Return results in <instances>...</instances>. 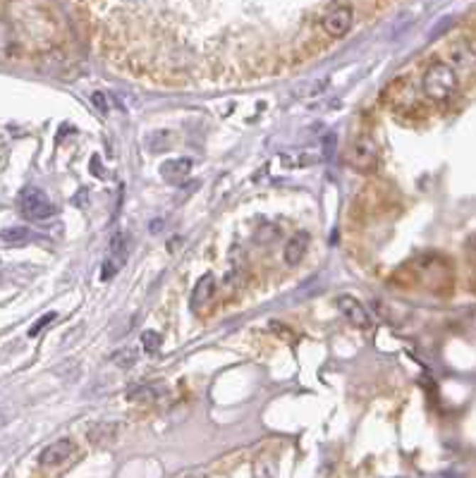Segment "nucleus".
Wrapping results in <instances>:
<instances>
[{"mask_svg":"<svg viewBox=\"0 0 476 478\" xmlns=\"http://www.w3.org/2000/svg\"><path fill=\"white\" fill-rule=\"evenodd\" d=\"M19 211L29 220H45L50 215H55V206L50 204L45 192H41L38 187H27L19 194Z\"/></svg>","mask_w":476,"mask_h":478,"instance_id":"obj_2","label":"nucleus"},{"mask_svg":"<svg viewBox=\"0 0 476 478\" xmlns=\"http://www.w3.org/2000/svg\"><path fill=\"white\" fill-rule=\"evenodd\" d=\"M0 425H5V416L3 414H0Z\"/></svg>","mask_w":476,"mask_h":478,"instance_id":"obj_23","label":"nucleus"},{"mask_svg":"<svg viewBox=\"0 0 476 478\" xmlns=\"http://www.w3.org/2000/svg\"><path fill=\"white\" fill-rule=\"evenodd\" d=\"M136 349L134 347H122V349H117L115 354H110V364H115L117 369H132L136 364Z\"/></svg>","mask_w":476,"mask_h":478,"instance_id":"obj_11","label":"nucleus"},{"mask_svg":"<svg viewBox=\"0 0 476 478\" xmlns=\"http://www.w3.org/2000/svg\"><path fill=\"white\" fill-rule=\"evenodd\" d=\"M306 249H309V234L306 232H297L295 237H292L288 244H285V264H288L290 268H295L302 264V259L306 256Z\"/></svg>","mask_w":476,"mask_h":478,"instance_id":"obj_9","label":"nucleus"},{"mask_svg":"<svg viewBox=\"0 0 476 478\" xmlns=\"http://www.w3.org/2000/svg\"><path fill=\"white\" fill-rule=\"evenodd\" d=\"M347 161H350V165L355 170H359V173H371V170H376V165H378L376 141L371 139L369 134H362L359 139L352 143Z\"/></svg>","mask_w":476,"mask_h":478,"instance_id":"obj_3","label":"nucleus"},{"mask_svg":"<svg viewBox=\"0 0 476 478\" xmlns=\"http://www.w3.org/2000/svg\"><path fill=\"white\" fill-rule=\"evenodd\" d=\"M120 266H122V261H117V259H113V256H108L106 261H103L101 280H110V278H115V273L120 271Z\"/></svg>","mask_w":476,"mask_h":478,"instance_id":"obj_17","label":"nucleus"},{"mask_svg":"<svg viewBox=\"0 0 476 478\" xmlns=\"http://www.w3.org/2000/svg\"><path fill=\"white\" fill-rule=\"evenodd\" d=\"M0 239L5 241V244H12V246H19V244H27L31 239V232L27 227H8V230L0 232Z\"/></svg>","mask_w":476,"mask_h":478,"instance_id":"obj_12","label":"nucleus"},{"mask_svg":"<svg viewBox=\"0 0 476 478\" xmlns=\"http://www.w3.org/2000/svg\"><path fill=\"white\" fill-rule=\"evenodd\" d=\"M146 146H148V151H153V153L166 151L168 146H171V132H151L146 139Z\"/></svg>","mask_w":476,"mask_h":478,"instance_id":"obj_15","label":"nucleus"},{"mask_svg":"<svg viewBox=\"0 0 476 478\" xmlns=\"http://www.w3.org/2000/svg\"><path fill=\"white\" fill-rule=\"evenodd\" d=\"M110 256L125 264V256H127V237L122 232H115L113 239H110Z\"/></svg>","mask_w":476,"mask_h":478,"instance_id":"obj_14","label":"nucleus"},{"mask_svg":"<svg viewBox=\"0 0 476 478\" xmlns=\"http://www.w3.org/2000/svg\"><path fill=\"white\" fill-rule=\"evenodd\" d=\"M421 87L426 98H431L436 103H445L458 94V72L448 63H433L423 72Z\"/></svg>","mask_w":476,"mask_h":478,"instance_id":"obj_1","label":"nucleus"},{"mask_svg":"<svg viewBox=\"0 0 476 478\" xmlns=\"http://www.w3.org/2000/svg\"><path fill=\"white\" fill-rule=\"evenodd\" d=\"M91 101H94L96 106L101 108V113H108V103H106V98H103V94H99V91H96V94L91 96Z\"/></svg>","mask_w":476,"mask_h":478,"instance_id":"obj_20","label":"nucleus"},{"mask_svg":"<svg viewBox=\"0 0 476 478\" xmlns=\"http://www.w3.org/2000/svg\"><path fill=\"white\" fill-rule=\"evenodd\" d=\"M335 304L352 325H357V328H371V316L367 313V309H364V304L359 299L350 297V294H342V297H337Z\"/></svg>","mask_w":476,"mask_h":478,"instance_id":"obj_5","label":"nucleus"},{"mask_svg":"<svg viewBox=\"0 0 476 478\" xmlns=\"http://www.w3.org/2000/svg\"><path fill=\"white\" fill-rule=\"evenodd\" d=\"M91 168H94V175H96V178H99V180L106 178V173H103V168H101L99 156H94V158H91Z\"/></svg>","mask_w":476,"mask_h":478,"instance_id":"obj_21","label":"nucleus"},{"mask_svg":"<svg viewBox=\"0 0 476 478\" xmlns=\"http://www.w3.org/2000/svg\"><path fill=\"white\" fill-rule=\"evenodd\" d=\"M335 143H337V136L332 132L323 136V158H330V156L335 153Z\"/></svg>","mask_w":476,"mask_h":478,"instance_id":"obj_19","label":"nucleus"},{"mask_svg":"<svg viewBox=\"0 0 476 478\" xmlns=\"http://www.w3.org/2000/svg\"><path fill=\"white\" fill-rule=\"evenodd\" d=\"M189 173H192V161L189 158H173L161 165V178L166 182H171V185L185 182L189 178Z\"/></svg>","mask_w":476,"mask_h":478,"instance_id":"obj_8","label":"nucleus"},{"mask_svg":"<svg viewBox=\"0 0 476 478\" xmlns=\"http://www.w3.org/2000/svg\"><path fill=\"white\" fill-rule=\"evenodd\" d=\"M213 294H216V278H213L211 273H206L204 278H201L199 283H197V287H194L189 304H192V309H194V311H201V309H204V306L211 304Z\"/></svg>","mask_w":476,"mask_h":478,"instance_id":"obj_7","label":"nucleus"},{"mask_svg":"<svg viewBox=\"0 0 476 478\" xmlns=\"http://www.w3.org/2000/svg\"><path fill=\"white\" fill-rule=\"evenodd\" d=\"M156 397H158V388L156 385H136V388L127 392L129 402H153Z\"/></svg>","mask_w":476,"mask_h":478,"instance_id":"obj_13","label":"nucleus"},{"mask_svg":"<svg viewBox=\"0 0 476 478\" xmlns=\"http://www.w3.org/2000/svg\"><path fill=\"white\" fill-rule=\"evenodd\" d=\"M256 478H273V474H271V469H269V467L259 469V474H256Z\"/></svg>","mask_w":476,"mask_h":478,"instance_id":"obj_22","label":"nucleus"},{"mask_svg":"<svg viewBox=\"0 0 476 478\" xmlns=\"http://www.w3.org/2000/svg\"><path fill=\"white\" fill-rule=\"evenodd\" d=\"M352 19H355V15H352L350 8H345V5H337V8L328 10L321 19V27L328 36L332 38H340L350 31L352 27Z\"/></svg>","mask_w":476,"mask_h":478,"instance_id":"obj_4","label":"nucleus"},{"mask_svg":"<svg viewBox=\"0 0 476 478\" xmlns=\"http://www.w3.org/2000/svg\"><path fill=\"white\" fill-rule=\"evenodd\" d=\"M53 320H55V313H45L43 318H38L36 323H34V325H31V328H29V337H36L38 332H41V330H43V328H45V325H48V323H53Z\"/></svg>","mask_w":476,"mask_h":478,"instance_id":"obj_18","label":"nucleus"},{"mask_svg":"<svg viewBox=\"0 0 476 478\" xmlns=\"http://www.w3.org/2000/svg\"><path fill=\"white\" fill-rule=\"evenodd\" d=\"M141 344H144V349L146 352H158L161 349V344H163V340H161V335L156 330H146L144 335H141Z\"/></svg>","mask_w":476,"mask_h":478,"instance_id":"obj_16","label":"nucleus"},{"mask_svg":"<svg viewBox=\"0 0 476 478\" xmlns=\"http://www.w3.org/2000/svg\"><path fill=\"white\" fill-rule=\"evenodd\" d=\"M117 435V425L115 423H108V421H99L94 423L89 428V440L94 445H108L113 442Z\"/></svg>","mask_w":476,"mask_h":478,"instance_id":"obj_10","label":"nucleus"},{"mask_svg":"<svg viewBox=\"0 0 476 478\" xmlns=\"http://www.w3.org/2000/svg\"><path fill=\"white\" fill-rule=\"evenodd\" d=\"M75 452V442L67 440V438H63V440H55L50 442L48 447L41 452V457H38V462L43 464V467H60L72 457Z\"/></svg>","mask_w":476,"mask_h":478,"instance_id":"obj_6","label":"nucleus"}]
</instances>
